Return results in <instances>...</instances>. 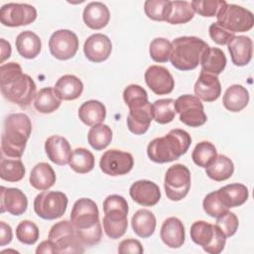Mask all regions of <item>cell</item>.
Listing matches in <instances>:
<instances>
[{"label":"cell","instance_id":"cell-41","mask_svg":"<svg viewBox=\"0 0 254 254\" xmlns=\"http://www.w3.org/2000/svg\"><path fill=\"white\" fill-rule=\"evenodd\" d=\"M25 172V167L19 159H2L0 163V178L4 181L19 182L24 178Z\"/></svg>","mask_w":254,"mask_h":254},{"label":"cell","instance_id":"cell-1","mask_svg":"<svg viewBox=\"0 0 254 254\" xmlns=\"http://www.w3.org/2000/svg\"><path fill=\"white\" fill-rule=\"evenodd\" d=\"M0 87L7 100L22 108L28 107L37 94L35 81L29 74L23 73L21 65L15 62L1 65Z\"/></svg>","mask_w":254,"mask_h":254},{"label":"cell","instance_id":"cell-46","mask_svg":"<svg viewBox=\"0 0 254 254\" xmlns=\"http://www.w3.org/2000/svg\"><path fill=\"white\" fill-rule=\"evenodd\" d=\"M226 3L224 0H193L190 5L194 12L202 17H214Z\"/></svg>","mask_w":254,"mask_h":254},{"label":"cell","instance_id":"cell-15","mask_svg":"<svg viewBox=\"0 0 254 254\" xmlns=\"http://www.w3.org/2000/svg\"><path fill=\"white\" fill-rule=\"evenodd\" d=\"M37 18V10L29 4L8 3L0 10V21L7 27H20L33 23Z\"/></svg>","mask_w":254,"mask_h":254},{"label":"cell","instance_id":"cell-9","mask_svg":"<svg viewBox=\"0 0 254 254\" xmlns=\"http://www.w3.org/2000/svg\"><path fill=\"white\" fill-rule=\"evenodd\" d=\"M49 239L55 244L57 253H82L84 245L78 239L71 221L62 220L54 224Z\"/></svg>","mask_w":254,"mask_h":254},{"label":"cell","instance_id":"cell-4","mask_svg":"<svg viewBox=\"0 0 254 254\" xmlns=\"http://www.w3.org/2000/svg\"><path fill=\"white\" fill-rule=\"evenodd\" d=\"M190 143L191 138L187 131L173 129L166 136L152 140L147 147V154L155 163H169L186 154Z\"/></svg>","mask_w":254,"mask_h":254},{"label":"cell","instance_id":"cell-50","mask_svg":"<svg viewBox=\"0 0 254 254\" xmlns=\"http://www.w3.org/2000/svg\"><path fill=\"white\" fill-rule=\"evenodd\" d=\"M144 252L143 246L141 242L137 239H124L122 240L118 245V253L120 254H126V253H132V254H142Z\"/></svg>","mask_w":254,"mask_h":254},{"label":"cell","instance_id":"cell-27","mask_svg":"<svg viewBox=\"0 0 254 254\" xmlns=\"http://www.w3.org/2000/svg\"><path fill=\"white\" fill-rule=\"evenodd\" d=\"M54 88L62 100H74L81 95L83 84L75 75L65 74L58 79Z\"/></svg>","mask_w":254,"mask_h":254},{"label":"cell","instance_id":"cell-23","mask_svg":"<svg viewBox=\"0 0 254 254\" xmlns=\"http://www.w3.org/2000/svg\"><path fill=\"white\" fill-rule=\"evenodd\" d=\"M160 236L168 247L180 248L186 239L185 226L178 217H169L162 224Z\"/></svg>","mask_w":254,"mask_h":254},{"label":"cell","instance_id":"cell-45","mask_svg":"<svg viewBox=\"0 0 254 254\" xmlns=\"http://www.w3.org/2000/svg\"><path fill=\"white\" fill-rule=\"evenodd\" d=\"M40 231L38 226L31 220L21 221L16 228L17 239L27 245H33L39 239Z\"/></svg>","mask_w":254,"mask_h":254},{"label":"cell","instance_id":"cell-25","mask_svg":"<svg viewBox=\"0 0 254 254\" xmlns=\"http://www.w3.org/2000/svg\"><path fill=\"white\" fill-rule=\"evenodd\" d=\"M82 19L88 28L100 30L108 24L110 12L105 4L97 1L90 2L83 9Z\"/></svg>","mask_w":254,"mask_h":254},{"label":"cell","instance_id":"cell-26","mask_svg":"<svg viewBox=\"0 0 254 254\" xmlns=\"http://www.w3.org/2000/svg\"><path fill=\"white\" fill-rule=\"evenodd\" d=\"M221 202L227 207H236L242 205L248 198V189L242 184L226 185L216 190Z\"/></svg>","mask_w":254,"mask_h":254},{"label":"cell","instance_id":"cell-10","mask_svg":"<svg viewBox=\"0 0 254 254\" xmlns=\"http://www.w3.org/2000/svg\"><path fill=\"white\" fill-rule=\"evenodd\" d=\"M67 196L62 191L45 190L34 200V210L43 219L53 220L64 215L67 207Z\"/></svg>","mask_w":254,"mask_h":254},{"label":"cell","instance_id":"cell-51","mask_svg":"<svg viewBox=\"0 0 254 254\" xmlns=\"http://www.w3.org/2000/svg\"><path fill=\"white\" fill-rule=\"evenodd\" d=\"M12 228L4 221L0 222V246H5L12 241Z\"/></svg>","mask_w":254,"mask_h":254},{"label":"cell","instance_id":"cell-31","mask_svg":"<svg viewBox=\"0 0 254 254\" xmlns=\"http://www.w3.org/2000/svg\"><path fill=\"white\" fill-rule=\"evenodd\" d=\"M249 101L248 90L240 85H230L224 92L222 103L224 107L231 112H239L244 109Z\"/></svg>","mask_w":254,"mask_h":254},{"label":"cell","instance_id":"cell-7","mask_svg":"<svg viewBox=\"0 0 254 254\" xmlns=\"http://www.w3.org/2000/svg\"><path fill=\"white\" fill-rule=\"evenodd\" d=\"M190 233L191 240L209 254H219L224 249L226 237L214 224L197 220L191 224Z\"/></svg>","mask_w":254,"mask_h":254},{"label":"cell","instance_id":"cell-39","mask_svg":"<svg viewBox=\"0 0 254 254\" xmlns=\"http://www.w3.org/2000/svg\"><path fill=\"white\" fill-rule=\"evenodd\" d=\"M153 119L159 124H167L174 120L176 116L175 100L163 98L156 100L153 104Z\"/></svg>","mask_w":254,"mask_h":254},{"label":"cell","instance_id":"cell-43","mask_svg":"<svg viewBox=\"0 0 254 254\" xmlns=\"http://www.w3.org/2000/svg\"><path fill=\"white\" fill-rule=\"evenodd\" d=\"M123 99L129 109L142 106L148 102L146 90L138 84H130L123 91Z\"/></svg>","mask_w":254,"mask_h":254},{"label":"cell","instance_id":"cell-17","mask_svg":"<svg viewBox=\"0 0 254 254\" xmlns=\"http://www.w3.org/2000/svg\"><path fill=\"white\" fill-rule=\"evenodd\" d=\"M112 51L110 39L103 34H93L89 36L83 45V52L87 60L92 63L106 61Z\"/></svg>","mask_w":254,"mask_h":254},{"label":"cell","instance_id":"cell-48","mask_svg":"<svg viewBox=\"0 0 254 254\" xmlns=\"http://www.w3.org/2000/svg\"><path fill=\"white\" fill-rule=\"evenodd\" d=\"M215 225L220 229V231L225 235V237H230L235 234L238 229L239 221L235 213L227 211L223 215L216 217Z\"/></svg>","mask_w":254,"mask_h":254},{"label":"cell","instance_id":"cell-40","mask_svg":"<svg viewBox=\"0 0 254 254\" xmlns=\"http://www.w3.org/2000/svg\"><path fill=\"white\" fill-rule=\"evenodd\" d=\"M217 151L214 145L208 141L199 142L191 153V159L194 164L201 168L208 167L216 158Z\"/></svg>","mask_w":254,"mask_h":254},{"label":"cell","instance_id":"cell-6","mask_svg":"<svg viewBox=\"0 0 254 254\" xmlns=\"http://www.w3.org/2000/svg\"><path fill=\"white\" fill-rule=\"evenodd\" d=\"M128 203L118 194L108 195L103 201V229L111 239L122 237L128 226Z\"/></svg>","mask_w":254,"mask_h":254},{"label":"cell","instance_id":"cell-38","mask_svg":"<svg viewBox=\"0 0 254 254\" xmlns=\"http://www.w3.org/2000/svg\"><path fill=\"white\" fill-rule=\"evenodd\" d=\"M194 16V11L188 1H171V12L166 22L177 25L190 22Z\"/></svg>","mask_w":254,"mask_h":254},{"label":"cell","instance_id":"cell-21","mask_svg":"<svg viewBox=\"0 0 254 254\" xmlns=\"http://www.w3.org/2000/svg\"><path fill=\"white\" fill-rule=\"evenodd\" d=\"M153 120V105L148 101L146 104L129 109L127 127L135 135L146 133Z\"/></svg>","mask_w":254,"mask_h":254},{"label":"cell","instance_id":"cell-53","mask_svg":"<svg viewBox=\"0 0 254 254\" xmlns=\"http://www.w3.org/2000/svg\"><path fill=\"white\" fill-rule=\"evenodd\" d=\"M1 43V64L4 63L11 56V45L4 39L0 40Z\"/></svg>","mask_w":254,"mask_h":254},{"label":"cell","instance_id":"cell-12","mask_svg":"<svg viewBox=\"0 0 254 254\" xmlns=\"http://www.w3.org/2000/svg\"><path fill=\"white\" fill-rule=\"evenodd\" d=\"M175 108L180 114V121L190 127H199L207 120L203 104L194 95H181L175 101Z\"/></svg>","mask_w":254,"mask_h":254},{"label":"cell","instance_id":"cell-24","mask_svg":"<svg viewBox=\"0 0 254 254\" xmlns=\"http://www.w3.org/2000/svg\"><path fill=\"white\" fill-rule=\"evenodd\" d=\"M232 63L237 66H243L249 64L253 54V43L247 36H234L227 44Z\"/></svg>","mask_w":254,"mask_h":254},{"label":"cell","instance_id":"cell-5","mask_svg":"<svg viewBox=\"0 0 254 254\" xmlns=\"http://www.w3.org/2000/svg\"><path fill=\"white\" fill-rule=\"evenodd\" d=\"M170 61L179 70H191L200 64L202 53L208 45L197 37H179L172 43Z\"/></svg>","mask_w":254,"mask_h":254},{"label":"cell","instance_id":"cell-37","mask_svg":"<svg viewBox=\"0 0 254 254\" xmlns=\"http://www.w3.org/2000/svg\"><path fill=\"white\" fill-rule=\"evenodd\" d=\"M112 140V130L106 124H98L92 126L87 134L89 145L96 151L105 149Z\"/></svg>","mask_w":254,"mask_h":254},{"label":"cell","instance_id":"cell-8","mask_svg":"<svg viewBox=\"0 0 254 254\" xmlns=\"http://www.w3.org/2000/svg\"><path fill=\"white\" fill-rule=\"evenodd\" d=\"M217 24L229 32H247L254 25V16L251 11L227 2L219 9L216 15Z\"/></svg>","mask_w":254,"mask_h":254},{"label":"cell","instance_id":"cell-47","mask_svg":"<svg viewBox=\"0 0 254 254\" xmlns=\"http://www.w3.org/2000/svg\"><path fill=\"white\" fill-rule=\"evenodd\" d=\"M202 207L206 214L215 218L223 215L229 210V208H227L219 199L216 190L205 195L202 201Z\"/></svg>","mask_w":254,"mask_h":254},{"label":"cell","instance_id":"cell-35","mask_svg":"<svg viewBox=\"0 0 254 254\" xmlns=\"http://www.w3.org/2000/svg\"><path fill=\"white\" fill-rule=\"evenodd\" d=\"M234 172L233 162L224 155H217L214 161L205 168L206 175L215 182L228 180Z\"/></svg>","mask_w":254,"mask_h":254},{"label":"cell","instance_id":"cell-3","mask_svg":"<svg viewBox=\"0 0 254 254\" xmlns=\"http://www.w3.org/2000/svg\"><path fill=\"white\" fill-rule=\"evenodd\" d=\"M32 132V123L24 113L9 114L4 120L1 136V151L8 158L22 157Z\"/></svg>","mask_w":254,"mask_h":254},{"label":"cell","instance_id":"cell-14","mask_svg":"<svg viewBox=\"0 0 254 254\" xmlns=\"http://www.w3.org/2000/svg\"><path fill=\"white\" fill-rule=\"evenodd\" d=\"M134 165L133 156L128 153L117 149H111L103 153L100 158V170L112 177L122 176L128 174Z\"/></svg>","mask_w":254,"mask_h":254},{"label":"cell","instance_id":"cell-22","mask_svg":"<svg viewBox=\"0 0 254 254\" xmlns=\"http://www.w3.org/2000/svg\"><path fill=\"white\" fill-rule=\"evenodd\" d=\"M45 151L48 158L55 164L64 166L68 164L71 156V148L68 141L62 136H50L45 142Z\"/></svg>","mask_w":254,"mask_h":254},{"label":"cell","instance_id":"cell-32","mask_svg":"<svg viewBox=\"0 0 254 254\" xmlns=\"http://www.w3.org/2000/svg\"><path fill=\"white\" fill-rule=\"evenodd\" d=\"M106 116V108L98 100H88L78 108L79 119L87 126L101 124Z\"/></svg>","mask_w":254,"mask_h":254},{"label":"cell","instance_id":"cell-42","mask_svg":"<svg viewBox=\"0 0 254 254\" xmlns=\"http://www.w3.org/2000/svg\"><path fill=\"white\" fill-rule=\"evenodd\" d=\"M144 11L147 17L154 21H167L171 12V1L147 0L144 3Z\"/></svg>","mask_w":254,"mask_h":254},{"label":"cell","instance_id":"cell-29","mask_svg":"<svg viewBox=\"0 0 254 254\" xmlns=\"http://www.w3.org/2000/svg\"><path fill=\"white\" fill-rule=\"evenodd\" d=\"M200 64L202 71L217 76L225 68L226 57L220 49L208 47L201 55Z\"/></svg>","mask_w":254,"mask_h":254},{"label":"cell","instance_id":"cell-13","mask_svg":"<svg viewBox=\"0 0 254 254\" xmlns=\"http://www.w3.org/2000/svg\"><path fill=\"white\" fill-rule=\"evenodd\" d=\"M49 48L52 56L58 60L65 61L75 56L78 50V38L69 30H58L52 34Z\"/></svg>","mask_w":254,"mask_h":254},{"label":"cell","instance_id":"cell-11","mask_svg":"<svg viewBox=\"0 0 254 254\" xmlns=\"http://www.w3.org/2000/svg\"><path fill=\"white\" fill-rule=\"evenodd\" d=\"M167 197L178 201L183 199L190 189V172L182 164L171 166L165 175L164 182Z\"/></svg>","mask_w":254,"mask_h":254},{"label":"cell","instance_id":"cell-16","mask_svg":"<svg viewBox=\"0 0 254 254\" xmlns=\"http://www.w3.org/2000/svg\"><path fill=\"white\" fill-rule=\"evenodd\" d=\"M145 81L149 88L158 95L169 94L175 87L172 73L162 65H151L145 71Z\"/></svg>","mask_w":254,"mask_h":254},{"label":"cell","instance_id":"cell-44","mask_svg":"<svg viewBox=\"0 0 254 254\" xmlns=\"http://www.w3.org/2000/svg\"><path fill=\"white\" fill-rule=\"evenodd\" d=\"M172 44L168 39L156 38L154 39L149 48L151 59L156 63H167L170 59Z\"/></svg>","mask_w":254,"mask_h":254},{"label":"cell","instance_id":"cell-19","mask_svg":"<svg viewBox=\"0 0 254 254\" xmlns=\"http://www.w3.org/2000/svg\"><path fill=\"white\" fill-rule=\"evenodd\" d=\"M193 90L198 99L205 102H212L220 96L221 84L216 75L200 70Z\"/></svg>","mask_w":254,"mask_h":254},{"label":"cell","instance_id":"cell-2","mask_svg":"<svg viewBox=\"0 0 254 254\" xmlns=\"http://www.w3.org/2000/svg\"><path fill=\"white\" fill-rule=\"evenodd\" d=\"M70 221L76 235L84 246H93L100 242L102 229L96 203L86 197L77 199L70 212Z\"/></svg>","mask_w":254,"mask_h":254},{"label":"cell","instance_id":"cell-28","mask_svg":"<svg viewBox=\"0 0 254 254\" xmlns=\"http://www.w3.org/2000/svg\"><path fill=\"white\" fill-rule=\"evenodd\" d=\"M16 49L25 59H35L41 52L42 42L40 37L32 31H24L16 38Z\"/></svg>","mask_w":254,"mask_h":254},{"label":"cell","instance_id":"cell-49","mask_svg":"<svg viewBox=\"0 0 254 254\" xmlns=\"http://www.w3.org/2000/svg\"><path fill=\"white\" fill-rule=\"evenodd\" d=\"M208 32L212 41L222 46L227 45L234 38V33L227 31L223 27L219 26L217 23H212L209 26Z\"/></svg>","mask_w":254,"mask_h":254},{"label":"cell","instance_id":"cell-20","mask_svg":"<svg viewBox=\"0 0 254 254\" xmlns=\"http://www.w3.org/2000/svg\"><path fill=\"white\" fill-rule=\"evenodd\" d=\"M1 212H9L12 215L23 214L28 207L26 194L16 188L1 187Z\"/></svg>","mask_w":254,"mask_h":254},{"label":"cell","instance_id":"cell-18","mask_svg":"<svg viewBox=\"0 0 254 254\" xmlns=\"http://www.w3.org/2000/svg\"><path fill=\"white\" fill-rule=\"evenodd\" d=\"M129 193L131 198L140 205L154 206L161 198V191L158 185L148 180H140L133 183Z\"/></svg>","mask_w":254,"mask_h":254},{"label":"cell","instance_id":"cell-34","mask_svg":"<svg viewBox=\"0 0 254 254\" xmlns=\"http://www.w3.org/2000/svg\"><path fill=\"white\" fill-rule=\"evenodd\" d=\"M62 104V99L57 94L54 87H44L40 89L35 97L34 106L40 113L48 114L56 111Z\"/></svg>","mask_w":254,"mask_h":254},{"label":"cell","instance_id":"cell-33","mask_svg":"<svg viewBox=\"0 0 254 254\" xmlns=\"http://www.w3.org/2000/svg\"><path fill=\"white\" fill-rule=\"evenodd\" d=\"M131 225L136 235L141 238H148L155 231L156 217L152 211L142 208L133 214Z\"/></svg>","mask_w":254,"mask_h":254},{"label":"cell","instance_id":"cell-36","mask_svg":"<svg viewBox=\"0 0 254 254\" xmlns=\"http://www.w3.org/2000/svg\"><path fill=\"white\" fill-rule=\"evenodd\" d=\"M94 156L93 154L82 147L76 148L72 151L69 159V167L78 174H86L94 168Z\"/></svg>","mask_w":254,"mask_h":254},{"label":"cell","instance_id":"cell-52","mask_svg":"<svg viewBox=\"0 0 254 254\" xmlns=\"http://www.w3.org/2000/svg\"><path fill=\"white\" fill-rule=\"evenodd\" d=\"M36 253L39 254V253H57V250H56V247H55V244L50 240H45L43 242H41L39 244V246L37 247L36 249Z\"/></svg>","mask_w":254,"mask_h":254},{"label":"cell","instance_id":"cell-30","mask_svg":"<svg viewBox=\"0 0 254 254\" xmlns=\"http://www.w3.org/2000/svg\"><path fill=\"white\" fill-rule=\"evenodd\" d=\"M30 184L38 190H47L56 183L54 169L48 163H39L31 171Z\"/></svg>","mask_w":254,"mask_h":254}]
</instances>
